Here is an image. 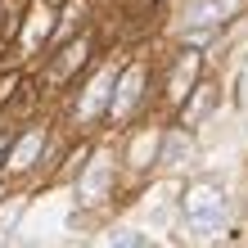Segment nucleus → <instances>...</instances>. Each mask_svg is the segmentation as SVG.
Here are the masks:
<instances>
[{
    "label": "nucleus",
    "instance_id": "7ed1b4c3",
    "mask_svg": "<svg viewBox=\"0 0 248 248\" xmlns=\"http://www.w3.org/2000/svg\"><path fill=\"white\" fill-rule=\"evenodd\" d=\"M0 149H5V140H0Z\"/></svg>",
    "mask_w": 248,
    "mask_h": 248
},
{
    "label": "nucleus",
    "instance_id": "f257e3e1",
    "mask_svg": "<svg viewBox=\"0 0 248 248\" xmlns=\"http://www.w3.org/2000/svg\"><path fill=\"white\" fill-rule=\"evenodd\" d=\"M36 149H41V131H32V136H27V144H18V149H14V167H32Z\"/></svg>",
    "mask_w": 248,
    "mask_h": 248
},
{
    "label": "nucleus",
    "instance_id": "f03ea898",
    "mask_svg": "<svg viewBox=\"0 0 248 248\" xmlns=\"http://www.w3.org/2000/svg\"><path fill=\"white\" fill-rule=\"evenodd\" d=\"M113 248H144L140 235H113Z\"/></svg>",
    "mask_w": 248,
    "mask_h": 248
}]
</instances>
